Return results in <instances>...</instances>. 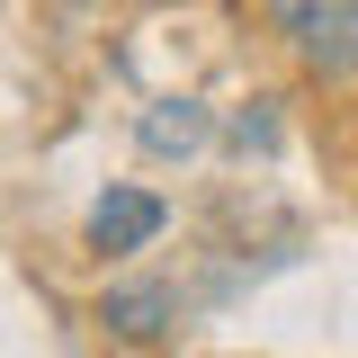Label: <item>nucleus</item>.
<instances>
[{"label": "nucleus", "mask_w": 358, "mask_h": 358, "mask_svg": "<svg viewBox=\"0 0 358 358\" xmlns=\"http://www.w3.org/2000/svg\"><path fill=\"white\" fill-rule=\"evenodd\" d=\"M268 36L287 45L305 72L350 81L358 72V0H268Z\"/></svg>", "instance_id": "obj_1"}, {"label": "nucleus", "mask_w": 358, "mask_h": 358, "mask_svg": "<svg viewBox=\"0 0 358 358\" xmlns=\"http://www.w3.org/2000/svg\"><path fill=\"white\" fill-rule=\"evenodd\" d=\"M162 224H171V206H162L152 188H108V197L90 206V251H99V260H126V251H143Z\"/></svg>", "instance_id": "obj_2"}, {"label": "nucleus", "mask_w": 358, "mask_h": 358, "mask_svg": "<svg viewBox=\"0 0 358 358\" xmlns=\"http://www.w3.org/2000/svg\"><path fill=\"white\" fill-rule=\"evenodd\" d=\"M206 134H215V108H197V99H152L143 108V126H134V143L152 152V162H188V152H206Z\"/></svg>", "instance_id": "obj_3"}, {"label": "nucleus", "mask_w": 358, "mask_h": 358, "mask_svg": "<svg viewBox=\"0 0 358 358\" xmlns=\"http://www.w3.org/2000/svg\"><path fill=\"white\" fill-rule=\"evenodd\" d=\"M99 322H108L117 341H162L179 322V296L152 287V278H143V287H108V296H99Z\"/></svg>", "instance_id": "obj_4"}]
</instances>
